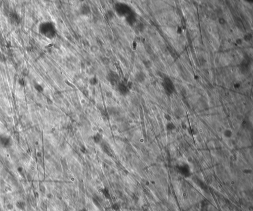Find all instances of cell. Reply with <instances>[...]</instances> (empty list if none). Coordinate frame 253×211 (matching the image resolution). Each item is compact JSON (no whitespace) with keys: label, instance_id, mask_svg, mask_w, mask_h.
Returning a JSON list of instances; mask_svg holds the SVG:
<instances>
[{"label":"cell","instance_id":"cell-3","mask_svg":"<svg viewBox=\"0 0 253 211\" xmlns=\"http://www.w3.org/2000/svg\"><path fill=\"white\" fill-rule=\"evenodd\" d=\"M219 22L220 23H221V24H224L225 23V20L222 18H221L219 20Z\"/></svg>","mask_w":253,"mask_h":211},{"label":"cell","instance_id":"cell-1","mask_svg":"<svg viewBox=\"0 0 253 211\" xmlns=\"http://www.w3.org/2000/svg\"><path fill=\"white\" fill-rule=\"evenodd\" d=\"M164 86L165 90L167 92H168L170 93L173 92V90L174 88V85H173L172 81L169 79H168V78L165 79Z\"/></svg>","mask_w":253,"mask_h":211},{"label":"cell","instance_id":"cell-2","mask_svg":"<svg viewBox=\"0 0 253 211\" xmlns=\"http://www.w3.org/2000/svg\"><path fill=\"white\" fill-rule=\"evenodd\" d=\"M232 133L230 130L228 129V130H226L224 131V136H225V137L230 138L232 136Z\"/></svg>","mask_w":253,"mask_h":211},{"label":"cell","instance_id":"cell-5","mask_svg":"<svg viewBox=\"0 0 253 211\" xmlns=\"http://www.w3.org/2000/svg\"><path fill=\"white\" fill-rule=\"evenodd\" d=\"M93 79H94V80H95V78H93ZM95 84V83H94V84Z\"/></svg>","mask_w":253,"mask_h":211},{"label":"cell","instance_id":"cell-4","mask_svg":"<svg viewBox=\"0 0 253 211\" xmlns=\"http://www.w3.org/2000/svg\"><path fill=\"white\" fill-rule=\"evenodd\" d=\"M81 211H87V210H86V209H83L81 210Z\"/></svg>","mask_w":253,"mask_h":211}]
</instances>
